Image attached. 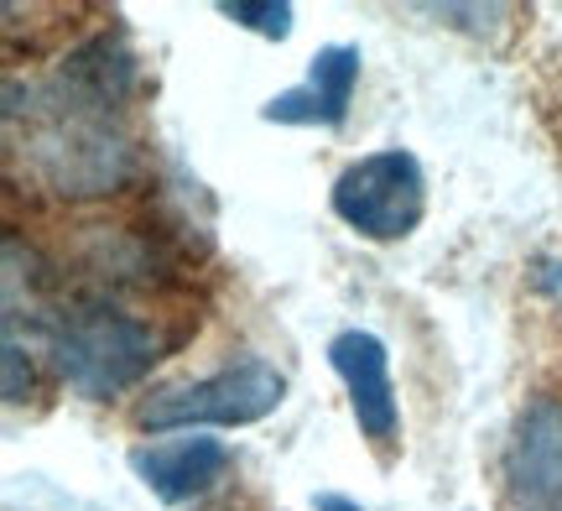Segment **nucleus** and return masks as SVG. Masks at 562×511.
Returning <instances> with one entry per match:
<instances>
[{"instance_id": "obj_1", "label": "nucleus", "mask_w": 562, "mask_h": 511, "mask_svg": "<svg viewBox=\"0 0 562 511\" xmlns=\"http://www.w3.org/2000/svg\"><path fill=\"white\" fill-rule=\"evenodd\" d=\"M131 84H136V68L121 42H83L63 63L58 79L26 89V104L5 95L11 152H26V167L53 193H68V199L115 193L136 173V142L125 131Z\"/></svg>"}, {"instance_id": "obj_9", "label": "nucleus", "mask_w": 562, "mask_h": 511, "mask_svg": "<svg viewBox=\"0 0 562 511\" xmlns=\"http://www.w3.org/2000/svg\"><path fill=\"white\" fill-rule=\"evenodd\" d=\"M220 16L245 26V32H261V37H271V42H286L297 11H292L286 0H220Z\"/></svg>"}, {"instance_id": "obj_6", "label": "nucleus", "mask_w": 562, "mask_h": 511, "mask_svg": "<svg viewBox=\"0 0 562 511\" xmlns=\"http://www.w3.org/2000/svg\"><path fill=\"white\" fill-rule=\"evenodd\" d=\"M328 366L339 370L344 391H349V412L360 433L375 449H391L402 433V402H396V381H391V349L381 334L370 329H344L328 340Z\"/></svg>"}, {"instance_id": "obj_10", "label": "nucleus", "mask_w": 562, "mask_h": 511, "mask_svg": "<svg viewBox=\"0 0 562 511\" xmlns=\"http://www.w3.org/2000/svg\"><path fill=\"white\" fill-rule=\"evenodd\" d=\"M313 511H364V507L349 501V496H339V491H318L313 496Z\"/></svg>"}, {"instance_id": "obj_7", "label": "nucleus", "mask_w": 562, "mask_h": 511, "mask_svg": "<svg viewBox=\"0 0 562 511\" xmlns=\"http://www.w3.org/2000/svg\"><path fill=\"white\" fill-rule=\"evenodd\" d=\"M360 84V47L355 42H328L313 53L307 79L281 89L261 104V121L271 125H344L349 100Z\"/></svg>"}, {"instance_id": "obj_3", "label": "nucleus", "mask_w": 562, "mask_h": 511, "mask_svg": "<svg viewBox=\"0 0 562 511\" xmlns=\"http://www.w3.org/2000/svg\"><path fill=\"white\" fill-rule=\"evenodd\" d=\"M286 402V376L261 355H245L235 366L209 370L199 381H178V387L151 391L136 408V429L146 433H178V429H245L261 423Z\"/></svg>"}, {"instance_id": "obj_2", "label": "nucleus", "mask_w": 562, "mask_h": 511, "mask_svg": "<svg viewBox=\"0 0 562 511\" xmlns=\"http://www.w3.org/2000/svg\"><path fill=\"white\" fill-rule=\"evenodd\" d=\"M47 324V360L79 397H115L161 360V334L110 298L63 303Z\"/></svg>"}, {"instance_id": "obj_8", "label": "nucleus", "mask_w": 562, "mask_h": 511, "mask_svg": "<svg viewBox=\"0 0 562 511\" xmlns=\"http://www.w3.org/2000/svg\"><path fill=\"white\" fill-rule=\"evenodd\" d=\"M229 444L224 438H209V433H193V438H167V444H151V449H136L131 465H136L140 486L157 496L161 507H182L193 496L214 491L229 470Z\"/></svg>"}, {"instance_id": "obj_5", "label": "nucleus", "mask_w": 562, "mask_h": 511, "mask_svg": "<svg viewBox=\"0 0 562 511\" xmlns=\"http://www.w3.org/2000/svg\"><path fill=\"white\" fill-rule=\"evenodd\" d=\"M505 496L510 511H562V402H526L505 444Z\"/></svg>"}, {"instance_id": "obj_4", "label": "nucleus", "mask_w": 562, "mask_h": 511, "mask_svg": "<svg viewBox=\"0 0 562 511\" xmlns=\"http://www.w3.org/2000/svg\"><path fill=\"white\" fill-rule=\"evenodd\" d=\"M328 204L364 241H406L427 214V173L406 146L364 152L334 178Z\"/></svg>"}]
</instances>
